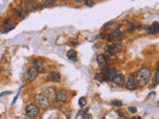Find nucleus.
<instances>
[{
    "label": "nucleus",
    "mask_w": 159,
    "mask_h": 119,
    "mask_svg": "<svg viewBox=\"0 0 159 119\" xmlns=\"http://www.w3.org/2000/svg\"><path fill=\"white\" fill-rule=\"evenodd\" d=\"M151 76H152V72H151V70L149 68H141L136 72V82L140 86H145L148 84V81H150Z\"/></svg>",
    "instance_id": "obj_1"
},
{
    "label": "nucleus",
    "mask_w": 159,
    "mask_h": 119,
    "mask_svg": "<svg viewBox=\"0 0 159 119\" xmlns=\"http://www.w3.org/2000/svg\"><path fill=\"white\" fill-rule=\"evenodd\" d=\"M35 100L38 105L43 109H48L50 107V99L44 93H37L35 95Z\"/></svg>",
    "instance_id": "obj_2"
},
{
    "label": "nucleus",
    "mask_w": 159,
    "mask_h": 119,
    "mask_svg": "<svg viewBox=\"0 0 159 119\" xmlns=\"http://www.w3.org/2000/svg\"><path fill=\"white\" fill-rule=\"evenodd\" d=\"M37 76H38V72L35 70V68L34 67L29 68V69L25 72V74H24V79H25L26 82L31 84L32 81H35Z\"/></svg>",
    "instance_id": "obj_3"
},
{
    "label": "nucleus",
    "mask_w": 159,
    "mask_h": 119,
    "mask_svg": "<svg viewBox=\"0 0 159 119\" xmlns=\"http://www.w3.org/2000/svg\"><path fill=\"white\" fill-rule=\"evenodd\" d=\"M26 114L31 118H35L39 114V107L36 104L30 103L26 106Z\"/></svg>",
    "instance_id": "obj_4"
},
{
    "label": "nucleus",
    "mask_w": 159,
    "mask_h": 119,
    "mask_svg": "<svg viewBox=\"0 0 159 119\" xmlns=\"http://www.w3.org/2000/svg\"><path fill=\"white\" fill-rule=\"evenodd\" d=\"M97 62L100 68H105L109 65L110 63H112V61H110V59L107 57V56L102 54V55H98L97 57Z\"/></svg>",
    "instance_id": "obj_5"
},
{
    "label": "nucleus",
    "mask_w": 159,
    "mask_h": 119,
    "mask_svg": "<svg viewBox=\"0 0 159 119\" xmlns=\"http://www.w3.org/2000/svg\"><path fill=\"white\" fill-rule=\"evenodd\" d=\"M116 74H117V70L115 69H108L107 70V72H105V74H103V81H114V79L116 77Z\"/></svg>",
    "instance_id": "obj_6"
},
{
    "label": "nucleus",
    "mask_w": 159,
    "mask_h": 119,
    "mask_svg": "<svg viewBox=\"0 0 159 119\" xmlns=\"http://www.w3.org/2000/svg\"><path fill=\"white\" fill-rule=\"evenodd\" d=\"M55 100L59 103H65L68 101V94L65 90H59L56 92L55 95Z\"/></svg>",
    "instance_id": "obj_7"
},
{
    "label": "nucleus",
    "mask_w": 159,
    "mask_h": 119,
    "mask_svg": "<svg viewBox=\"0 0 159 119\" xmlns=\"http://www.w3.org/2000/svg\"><path fill=\"white\" fill-rule=\"evenodd\" d=\"M136 81H135V77H134L133 74H129L128 77H127V81L126 84H125V87L126 89L128 90H134L136 88Z\"/></svg>",
    "instance_id": "obj_8"
},
{
    "label": "nucleus",
    "mask_w": 159,
    "mask_h": 119,
    "mask_svg": "<svg viewBox=\"0 0 159 119\" xmlns=\"http://www.w3.org/2000/svg\"><path fill=\"white\" fill-rule=\"evenodd\" d=\"M15 22L12 18H7L5 19V21H4L3 23V28H5V30L3 31V33H7L9 32V31L13 30L14 28H15Z\"/></svg>",
    "instance_id": "obj_9"
},
{
    "label": "nucleus",
    "mask_w": 159,
    "mask_h": 119,
    "mask_svg": "<svg viewBox=\"0 0 159 119\" xmlns=\"http://www.w3.org/2000/svg\"><path fill=\"white\" fill-rule=\"evenodd\" d=\"M121 51V45L120 44H112L107 47V52L108 53L109 55H116Z\"/></svg>",
    "instance_id": "obj_10"
},
{
    "label": "nucleus",
    "mask_w": 159,
    "mask_h": 119,
    "mask_svg": "<svg viewBox=\"0 0 159 119\" xmlns=\"http://www.w3.org/2000/svg\"><path fill=\"white\" fill-rule=\"evenodd\" d=\"M47 81H53V82H59L61 81V76L56 70H52L48 74L47 76Z\"/></svg>",
    "instance_id": "obj_11"
},
{
    "label": "nucleus",
    "mask_w": 159,
    "mask_h": 119,
    "mask_svg": "<svg viewBox=\"0 0 159 119\" xmlns=\"http://www.w3.org/2000/svg\"><path fill=\"white\" fill-rule=\"evenodd\" d=\"M33 65H34L35 70L38 72H45V65L42 61L40 60H34L33 61Z\"/></svg>",
    "instance_id": "obj_12"
},
{
    "label": "nucleus",
    "mask_w": 159,
    "mask_h": 119,
    "mask_svg": "<svg viewBox=\"0 0 159 119\" xmlns=\"http://www.w3.org/2000/svg\"><path fill=\"white\" fill-rule=\"evenodd\" d=\"M114 82L116 86H122L124 84V82H125V77L123 74H116V77L114 79Z\"/></svg>",
    "instance_id": "obj_13"
},
{
    "label": "nucleus",
    "mask_w": 159,
    "mask_h": 119,
    "mask_svg": "<svg viewBox=\"0 0 159 119\" xmlns=\"http://www.w3.org/2000/svg\"><path fill=\"white\" fill-rule=\"evenodd\" d=\"M26 3V8H27L28 12L31 11H35L39 8V5L37 3H34V2H31V1H25Z\"/></svg>",
    "instance_id": "obj_14"
},
{
    "label": "nucleus",
    "mask_w": 159,
    "mask_h": 119,
    "mask_svg": "<svg viewBox=\"0 0 159 119\" xmlns=\"http://www.w3.org/2000/svg\"><path fill=\"white\" fill-rule=\"evenodd\" d=\"M44 91H45V93L47 94L46 96H47L48 98L55 97V95H56V89H55L54 87H52V86L46 87V88L44 89Z\"/></svg>",
    "instance_id": "obj_15"
},
{
    "label": "nucleus",
    "mask_w": 159,
    "mask_h": 119,
    "mask_svg": "<svg viewBox=\"0 0 159 119\" xmlns=\"http://www.w3.org/2000/svg\"><path fill=\"white\" fill-rule=\"evenodd\" d=\"M119 36H120V31H119V28L117 27V28L114 31V32L109 34V37H108V40H109V41L116 40V39H119Z\"/></svg>",
    "instance_id": "obj_16"
},
{
    "label": "nucleus",
    "mask_w": 159,
    "mask_h": 119,
    "mask_svg": "<svg viewBox=\"0 0 159 119\" xmlns=\"http://www.w3.org/2000/svg\"><path fill=\"white\" fill-rule=\"evenodd\" d=\"M67 58H68L69 60L73 61V62H76L77 59H78V57H77V53L75 50H69L68 52H67Z\"/></svg>",
    "instance_id": "obj_17"
},
{
    "label": "nucleus",
    "mask_w": 159,
    "mask_h": 119,
    "mask_svg": "<svg viewBox=\"0 0 159 119\" xmlns=\"http://www.w3.org/2000/svg\"><path fill=\"white\" fill-rule=\"evenodd\" d=\"M150 32L152 33V34H156V33H158L159 32V23L158 22H153L152 24H151V26H150Z\"/></svg>",
    "instance_id": "obj_18"
},
{
    "label": "nucleus",
    "mask_w": 159,
    "mask_h": 119,
    "mask_svg": "<svg viewBox=\"0 0 159 119\" xmlns=\"http://www.w3.org/2000/svg\"><path fill=\"white\" fill-rule=\"evenodd\" d=\"M158 84H159V72H156L155 76H154V77H153L152 84L150 86V87H152V88H154V87L157 86Z\"/></svg>",
    "instance_id": "obj_19"
},
{
    "label": "nucleus",
    "mask_w": 159,
    "mask_h": 119,
    "mask_svg": "<svg viewBox=\"0 0 159 119\" xmlns=\"http://www.w3.org/2000/svg\"><path fill=\"white\" fill-rule=\"evenodd\" d=\"M15 13L17 14L19 18H21V19H23L24 17H25V13H24V9H23V8H18V9H16V10H15Z\"/></svg>",
    "instance_id": "obj_20"
},
{
    "label": "nucleus",
    "mask_w": 159,
    "mask_h": 119,
    "mask_svg": "<svg viewBox=\"0 0 159 119\" xmlns=\"http://www.w3.org/2000/svg\"><path fill=\"white\" fill-rule=\"evenodd\" d=\"M79 105L81 106L82 108L85 107V106L86 105V97H84V96H83V97L80 98V99H79Z\"/></svg>",
    "instance_id": "obj_21"
},
{
    "label": "nucleus",
    "mask_w": 159,
    "mask_h": 119,
    "mask_svg": "<svg viewBox=\"0 0 159 119\" xmlns=\"http://www.w3.org/2000/svg\"><path fill=\"white\" fill-rule=\"evenodd\" d=\"M138 28H140V25L138 23H130V25H129V30L130 31L136 30Z\"/></svg>",
    "instance_id": "obj_22"
},
{
    "label": "nucleus",
    "mask_w": 159,
    "mask_h": 119,
    "mask_svg": "<svg viewBox=\"0 0 159 119\" xmlns=\"http://www.w3.org/2000/svg\"><path fill=\"white\" fill-rule=\"evenodd\" d=\"M41 3H42L43 6L47 7V6H52L53 4L55 3V1H53V0H49V1H42Z\"/></svg>",
    "instance_id": "obj_23"
},
{
    "label": "nucleus",
    "mask_w": 159,
    "mask_h": 119,
    "mask_svg": "<svg viewBox=\"0 0 159 119\" xmlns=\"http://www.w3.org/2000/svg\"><path fill=\"white\" fill-rule=\"evenodd\" d=\"M112 105L120 107V106H122V102H121V101H119V100H114V101H112Z\"/></svg>",
    "instance_id": "obj_24"
},
{
    "label": "nucleus",
    "mask_w": 159,
    "mask_h": 119,
    "mask_svg": "<svg viewBox=\"0 0 159 119\" xmlns=\"http://www.w3.org/2000/svg\"><path fill=\"white\" fill-rule=\"evenodd\" d=\"M82 119H93V116L90 113H86L82 115Z\"/></svg>",
    "instance_id": "obj_25"
},
{
    "label": "nucleus",
    "mask_w": 159,
    "mask_h": 119,
    "mask_svg": "<svg viewBox=\"0 0 159 119\" xmlns=\"http://www.w3.org/2000/svg\"><path fill=\"white\" fill-rule=\"evenodd\" d=\"M117 113H119V116H121V117L126 118V114H125L124 111H122V110H119V111H117Z\"/></svg>",
    "instance_id": "obj_26"
},
{
    "label": "nucleus",
    "mask_w": 159,
    "mask_h": 119,
    "mask_svg": "<svg viewBox=\"0 0 159 119\" xmlns=\"http://www.w3.org/2000/svg\"><path fill=\"white\" fill-rule=\"evenodd\" d=\"M93 4H95V1H93V0H88V1H86V6H93Z\"/></svg>",
    "instance_id": "obj_27"
},
{
    "label": "nucleus",
    "mask_w": 159,
    "mask_h": 119,
    "mask_svg": "<svg viewBox=\"0 0 159 119\" xmlns=\"http://www.w3.org/2000/svg\"><path fill=\"white\" fill-rule=\"evenodd\" d=\"M128 111H129V112H131V113H136L137 109L135 107H133V106H130V107H128Z\"/></svg>",
    "instance_id": "obj_28"
},
{
    "label": "nucleus",
    "mask_w": 159,
    "mask_h": 119,
    "mask_svg": "<svg viewBox=\"0 0 159 119\" xmlns=\"http://www.w3.org/2000/svg\"><path fill=\"white\" fill-rule=\"evenodd\" d=\"M12 91H4L2 92V93H0V97H2V96H5V95H9V94H11Z\"/></svg>",
    "instance_id": "obj_29"
},
{
    "label": "nucleus",
    "mask_w": 159,
    "mask_h": 119,
    "mask_svg": "<svg viewBox=\"0 0 159 119\" xmlns=\"http://www.w3.org/2000/svg\"><path fill=\"white\" fill-rule=\"evenodd\" d=\"M21 89H22V87H21V88H20V89H19V91H18V93H17V95H16V96H15V98H14V100H13V102H12V104H14V103H15V102H16V100H17V98H18V96H19V94H20V90H21Z\"/></svg>",
    "instance_id": "obj_30"
},
{
    "label": "nucleus",
    "mask_w": 159,
    "mask_h": 119,
    "mask_svg": "<svg viewBox=\"0 0 159 119\" xmlns=\"http://www.w3.org/2000/svg\"><path fill=\"white\" fill-rule=\"evenodd\" d=\"M156 72H159V65H158V68H157V70H156Z\"/></svg>",
    "instance_id": "obj_31"
},
{
    "label": "nucleus",
    "mask_w": 159,
    "mask_h": 119,
    "mask_svg": "<svg viewBox=\"0 0 159 119\" xmlns=\"http://www.w3.org/2000/svg\"><path fill=\"white\" fill-rule=\"evenodd\" d=\"M0 72H1V67H0Z\"/></svg>",
    "instance_id": "obj_32"
}]
</instances>
